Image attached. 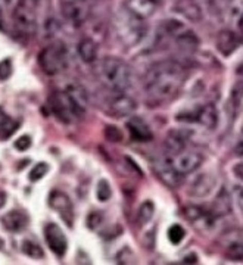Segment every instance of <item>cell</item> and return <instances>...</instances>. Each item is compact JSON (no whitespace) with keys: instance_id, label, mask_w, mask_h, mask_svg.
<instances>
[{"instance_id":"6da1fadb","label":"cell","mask_w":243,"mask_h":265,"mask_svg":"<svg viewBox=\"0 0 243 265\" xmlns=\"http://www.w3.org/2000/svg\"><path fill=\"white\" fill-rule=\"evenodd\" d=\"M183 66L174 61H162L155 64L146 77V91L154 102L173 99L183 86Z\"/></svg>"},{"instance_id":"7a4b0ae2","label":"cell","mask_w":243,"mask_h":265,"mask_svg":"<svg viewBox=\"0 0 243 265\" xmlns=\"http://www.w3.org/2000/svg\"><path fill=\"white\" fill-rule=\"evenodd\" d=\"M98 75L114 93H124L132 84V69L118 58H105L99 64Z\"/></svg>"},{"instance_id":"3957f363","label":"cell","mask_w":243,"mask_h":265,"mask_svg":"<svg viewBox=\"0 0 243 265\" xmlns=\"http://www.w3.org/2000/svg\"><path fill=\"white\" fill-rule=\"evenodd\" d=\"M68 50L62 43H55L44 47L39 53V65L47 75H56L68 66Z\"/></svg>"},{"instance_id":"277c9868","label":"cell","mask_w":243,"mask_h":265,"mask_svg":"<svg viewBox=\"0 0 243 265\" xmlns=\"http://www.w3.org/2000/svg\"><path fill=\"white\" fill-rule=\"evenodd\" d=\"M40 0H18L13 11V25L18 34L30 35L37 27V6Z\"/></svg>"},{"instance_id":"5b68a950","label":"cell","mask_w":243,"mask_h":265,"mask_svg":"<svg viewBox=\"0 0 243 265\" xmlns=\"http://www.w3.org/2000/svg\"><path fill=\"white\" fill-rule=\"evenodd\" d=\"M49 105L56 118L65 124H72L84 115V109H81L66 91L53 93L49 99Z\"/></svg>"},{"instance_id":"8992f818","label":"cell","mask_w":243,"mask_h":265,"mask_svg":"<svg viewBox=\"0 0 243 265\" xmlns=\"http://www.w3.org/2000/svg\"><path fill=\"white\" fill-rule=\"evenodd\" d=\"M61 6L66 21L76 27L87 21L91 11V3L87 2H64L61 3Z\"/></svg>"},{"instance_id":"52a82bcc","label":"cell","mask_w":243,"mask_h":265,"mask_svg":"<svg viewBox=\"0 0 243 265\" xmlns=\"http://www.w3.org/2000/svg\"><path fill=\"white\" fill-rule=\"evenodd\" d=\"M44 237L46 243L50 248V251L58 256H64L68 248V240H66L64 232L59 229V225H56L55 222H49L44 227Z\"/></svg>"},{"instance_id":"ba28073f","label":"cell","mask_w":243,"mask_h":265,"mask_svg":"<svg viewBox=\"0 0 243 265\" xmlns=\"http://www.w3.org/2000/svg\"><path fill=\"white\" fill-rule=\"evenodd\" d=\"M170 164L174 166V169L178 171L181 176H184L198 169L202 164V156L196 152H178L170 161Z\"/></svg>"},{"instance_id":"9c48e42d","label":"cell","mask_w":243,"mask_h":265,"mask_svg":"<svg viewBox=\"0 0 243 265\" xmlns=\"http://www.w3.org/2000/svg\"><path fill=\"white\" fill-rule=\"evenodd\" d=\"M186 217H188V220L192 221V224L198 230L203 233L211 232L215 225V220H217V215L214 212H207L198 206H189L186 211Z\"/></svg>"},{"instance_id":"30bf717a","label":"cell","mask_w":243,"mask_h":265,"mask_svg":"<svg viewBox=\"0 0 243 265\" xmlns=\"http://www.w3.org/2000/svg\"><path fill=\"white\" fill-rule=\"evenodd\" d=\"M49 205L52 210L58 211L68 225L72 224V203L64 192L53 190L49 196Z\"/></svg>"},{"instance_id":"8fae6325","label":"cell","mask_w":243,"mask_h":265,"mask_svg":"<svg viewBox=\"0 0 243 265\" xmlns=\"http://www.w3.org/2000/svg\"><path fill=\"white\" fill-rule=\"evenodd\" d=\"M134 109L136 102L122 93H115V96L108 102V112L115 117H128L134 112Z\"/></svg>"},{"instance_id":"7c38bea8","label":"cell","mask_w":243,"mask_h":265,"mask_svg":"<svg viewBox=\"0 0 243 265\" xmlns=\"http://www.w3.org/2000/svg\"><path fill=\"white\" fill-rule=\"evenodd\" d=\"M2 225L11 233H20L22 230L27 229L30 218L25 212L22 211H11V212H6L2 218Z\"/></svg>"},{"instance_id":"4fadbf2b","label":"cell","mask_w":243,"mask_h":265,"mask_svg":"<svg viewBox=\"0 0 243 265\" xmlns=\"http://www.w3.org/2000/svg\"><path fill=\"white\" fill-rule=\"evenodd\" d=\"M186 121H195L202 124L207 128H215L218 124V113L212 105H207L199 108L195 113H189Z\"/></svg>"},{"instance_id":"5bb4252c","label":"cell","mask_w":243,"mask_h":265,"mask_svg":"<svg viewBox=\"0 0 243 265\" xmlns=\"http://www.w3.org/2000/svg\"><path fill=\"white\" fill-rule=\"evenodd\" d=\"M224 251L233 259H243V232H232L224 237Z\"/></svg>"},{"instance_id":"9a60e30c","label":"cell","mask_w":243,"mask_h":265,"mask_svg":"<svg viewBox=\"0 0 243 265\" xmlns=\"http://www.w3.org/2000/svg\"><path fill=\"white\" fill-rule=\"evenodd\" d=\"M127 128L133 139L137 142H151L154 139V134L151 131L149 125L139 117H132L127 122Z\"/></svg>"},{"instance_id":"2e32d148","label":"cell","mask_w":243,"mask_h":265,"mask_svg":"<svg viewBox=\"0 0 243 265\" xmlns=\"http://www.w3.org/2000/svg\"><path fill=\"white\" fill-rule=\"evenodd\" d=\"M214 184H215L214 177L210 176V174H200L190 184L189 195L190 196H195V198H205V196H208L211 193Z\"/></svg>"},{"instance_id":"e0dca14e","label":"cell","mask_w":243,"mask_h":265,"mask_svg":"<svg viewBox=\"0 0 243 265\" xmlns=\"http://www.w3.org/2000/svg\"><path fill=\"white\" fill-rule=\"evenodd\" d=\"M125 8H127V12L132 13L133 16H136L139 20H144L152 15L155 3L151 0H127Z\"/></svg>"},{"instance_id":"ac0fdd59","label":"cell","mask_w":243,"mask_h":265,"mask_svg":"<svg viewBox=\"0 0 243 265\" xmlns=\"http://www.w3.org/2000/svg\"><path fill=\"white\" fill-rule=\"evenodd\" d=\"M156 173L158 176L161 177V180L168 184L170 187H178L181 184L183 177L181 174L174 169V166L171 165L170 162H159L156 164Z\"/></svg>"},{"instance_id":"d6986e66","label":"cell","mask_w":243,"mask_h":265,"mask_svg":"<svg viewBox=\"0 0 243 265\" xmlns=\"http://www.w3.org/2000/svg\"><path fill=\"white\" fill-rule=\"evenodd\" d=\"M217 47H218L221 55L230 56L239 47V39L233 31L224 30L217 37Z\"/></svg>"},{"instance_id":"ffe728a7","label":"cell","mask_w":243,"mask_h":265,"mask_svg":"<svg viewBox=\"0 0 243 265\" xmlns=\"http://www.w3.org/2000/svg\"><path fill=\"white\" fill-rule=\"evenodd\" d=\"M176 39V44L178 46L180 50H184V52H195L199 46V39L196 34L193 31L188 30L186 27L174 35Z\"/></svg>"},{"instance_id":"44dd1931","label":"cell","mask_w":243,"mask_h":265,"mask_svg":"<svg viewBox=\"0 0 243 265\" xmlns=\"http://www.w3.org/2000/svg\"><path fill=\"white\" fill-rule=\"evenodd\" d=\"M78 55L80 58L84 61V62H95L96 58H98V47L96 43L91 40V39H83L80 43H78Z\"/></svg>"},{"instance_id":"7402d4cb","label":"cell","mask_w":243,"mask_h":265,"mask_svg":"<svg viewBox=\"0 0 243 265\" xmlns=\"http://www.w3.org/2000/svg\"><path fill=\"white\" fill-rule=\"evenodd\" d=\"M227 13L229 20L243 30V0H230Z\"/></svg>"},{"instance_id":"603a6c76","label":"cell","mask_w":243,"mask_h":265,"mask_svg":"<svg viewBox=\"0 0 243 265\" xmlns=\"http://www.w3.org/2000/svg\"><path fill=\"white\" fill-rule=\"evenodd\" d=\"M186 140H188V136L183 134L181 131H171L166 137V146L171 152L178 154L184 149L186 146Z\"/></svg>"},{"instance_id":"cb8c5ba5","label":"cell","mask_w":243,"mask_h":265,"mask_svg":"<svg viewBox=\"0 0 243 265\" xmlns=\"http://www.w3.org/2000/svg\"><path fill=\"white\" fill-rule=\"evenodd\" d=\"M18 125H20L18 122L9 118L5 113V110L0 108V139H8L9 136L16 131Z\"/></svg>"},{"instance_id":"d4e9b609","label":"cell","mask_w":243,"mask_h":265,"mask_svg":"<svg viewBox=\"0 0 243 265\" xmlns=\"http://www.w3.org/2000/svg\"><path fill=\"white\" fill-rule=\"evenodd\" d=\"M214 208L215 210L212 211L215 215H220V214H229L232 211V200H230V196L226 190H221L220 195L217 196L215 202H214Z\"/></svg>"},{"instance_id":"484cf974","label":"cell","mask_w":243,"mask_h":265,"mask_svg":"<svg viewBox=\"0 0 243 265\" xmlns=\"http://www.w3.org/2000/svg\"><path fill=\"white\" fill-rule=\"evenodd\" d=\"M66 93L74 99V102L77 103L81 109H86L87 96H86V91L83 90V87H80L78 84H69V86L66 87Z\"/></svg>"},{"instance_id":"4316f807","label":"cell","mask_w":243,"mask_h":265,"mask_svg":"<svg viewBox=\"0 0 243 265\" xmlns=\"http://www.w3.org/2000/svg\"><path fill=\"white\" fill-rule=\"evenodd\" d=\"M154 212H155L154 203H152L151 200H146V202H143V203H142V206L139 208V212H137V222H139L140 225L147 224L149 221L152 220V217H154Z\"/></svg>"},{"instance_id":"83f0119b","label":"cell","mask_w":243,"mask_h":265,"mask_svg":"<svg viewBox=\"0 0 243 265\" xmlns=\"http://www.w3.org/2000/svg\"><path fill=\"white\" fill-rule=\"evenodd\" d=\"M21 251L27 255V256L34 258V259H42L44 256L43 249H42L37 243L31 242V240H24L21 244Z\"/></svg>"},{"instance_id":"f1b7e54d","label":"cell","mask_w":243,"mask_h":265,"mask_svg":"<svg viewBox=\"0 0 243 265\" xmlns=\"http://www.w3.org/2000/svg\"><path fill=\"white\" fill-rule=\"evenodd\" d=\"M96 196L99 199L100 202H106L109 200L110 196H112V190H110L109 183L106 180H100L98 183V188H96Z\"/></svg>"},{"instance_id":"f546056e","label":"cell","mask_w":243,"mask_h":265,"mask_svg":"<svg viewBox=\"0 0 243 265\" xmlns=\"http://www.w3.org/2000/svg\"><path fill=\"white\" fill-rule=\"evenodd\" d=\"M184 236H186L184 229L181 225H178V224L171 225L170 230H168V239H170V242L173 243V244H178V243L184 239Z\"/></svg>"},{"instance_id":"4dcf8cb0","label":"cell","mask_w":243,"mask_h":265,"mask_svg":"<svg viewBox=\"0 0 243 265\" xmlns=\"http://www.w3.org/2000/svg\"><path fill=\"white\" fill-rule=\"evenodd\" d=\"M243 102V81H237L232 90V103L234 108H239Z\"/></svg>"},{"instance_id":"1f68e13d","label":"cell","mask_w":243,"mask_h":265,"mask_svg":"<svg viewBox=\"0 0 243 265\" xmlns=\"http://www.w3.org/2000/svg\"><path fill=\"white\" fill-rule=\"evenodd\" d=\"M105 137L108 142H112V143H120L122 142V132L120 131V128L114 127V125H108L105 128Z\"/></svg>"},{"instance_id":"d6a6232c","label":"cell","mask_w":243,"mask_h":265,"mask_svg":"<svg viewBox=\"0 0 243 265\" xmlns=\"http://www.w3.org/2000/svg\"><path fill=\"white\" fill-rule=\"evenodd\" d=\"M47 169H49L47 164H44V162L37 164V165L31 169V173H30V180H31V181H39L40 178H43V177L46 176Z\"/></svg>"},{"instance_id":"836d02e7","label":"cell","mask_w":243,"mask_h":265,"mask_svg":"<svg viewBox=\"0 0 243 265\" xmlns=\"http://www.w3.org/2000/svg\"><path fill=\"white\" fill-rule=\"evenodd\" d=\"M12 75V62L11 59H3L0 62V80L5 81Z\"/></svg>"},{"instance_id":"e575fe53","label":"cell","mask_w":243,"mask_h":265,"mask_svg":"<svg viewBox=\"0 0 243 265\" xmlns=\"http://www.w3.org/2000/svg\"><path fill=\"white\" fill-rule=\"evenodd\" d=\"M102 220H103V217L100 215L98 211H96V212H91L87 218L88 227H90V229H98V227H99V224L102 222Z\"/></svg>"},{"instance_id":"d590c367","label":"cell","mask_w":243,"mask_h":265,"mask_svg":"<svg viewBox=\"0 0 243 265\" xmlns=\"http://www.w3.org/2000/svg\"><path fill=\"white\" fill-rule=\"evenodd\" d=\"M30 146H31V139H30L28 136H22V137H20V139L15 142V147H16L18 150H21V152L27 150Z\"/></svg>"},{"instance_id":"8d00e7d4","label":"cell","mask_w":243,"mask_h":265,"mask_svg":"<svg viewBox=\"0 0 243 265\" xmlns=\"http://www.w3.org/2000/svg\"><path fill=\"white\" fill-rule=\"evenodd\" d=\"M233 193H234V198H236V200L240 203L243 206V186H234V190H233Z\"/></svg>"},{"instance_id":"74e56055","label":"cell","mask_w":243,"mask_h":265,"mask_svg":"<svg viewBox=\"0 0 243 265\" xmlns=\"http://www.w3.org/2000/svg\"><path fill=\"white\" fill-rule=\"evenodd\" d=\"M234 173L240 177V178H243V162H240V164H237V165L234 166Z\"/></svg>"},{"instance_id":"f35d334b","label":"cell","mask_w":243,"mask_h":265,"mask_svg":"<svg viewBox=\"0 0 243 265\" xmlns=\"http://www.w3.org/2000/svg\"><path fill=\"white\" fill-rule=\"evenodd\" d=\"M6 203V193L3 190H0V208H3Z\"/></svg>"},{"instance_id":"ab89813d","label":"cell","mask_w":243,"mask_h":265,"mask_svg":"<svg viewBox=\"0 0 243 265\" xmlns=\"http://www.w3.org/2000/svg\"><path fill=\"white\" fill-rule=\"evenodd\" d=\"M234 152H236V154L239 155V156H243V142H240V143L237 144V146H236V149H234Z\"/></svg>"},{"instance_id":"60d3db41","label":"cell","mask_w":243,"mask_h":265,"mask_svg":"<svg viewBox=\"0 0 243 265\" xmlns=\"http://www.w3.org/2000/svg\"><path fill=\"white\" fill-rule=\"evenodd\" d=\"M64 2H87V3H91L93 0H61V3H64Z\"/></svg>"},{"instance_id":"b9f144b4","label":"cell","mask_w":243,"mask_h":265,"mask_svg":"<svg viewBox=\"0 0 243 265\" xmlns=\"http://www.w3.org/2000/svg\"><path fill=\"white\" fill-rule=\"evenodd\" d=\"M151 2H154V3H158V2H159V0H151Z\"/></svg>"}]
</instances>
